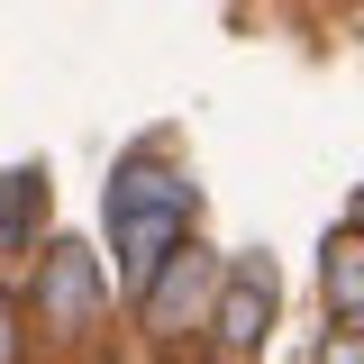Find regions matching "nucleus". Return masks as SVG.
<instances>
[{
	"label": "nucleus",
	"instance_id": "6",
	"mask_svg": "<svg viewBox=\"0 0 364 364\" xmlns=\"http://www.w3.org/2000/svg\"><path fill=\"white\" fill-rule=\"evenodd\" d=\"M318 282H328V310L346 318V328H364V237H328Z\"/></svg>",
	"mask_w": 364,
	"mask_h": 364
},
{
	"label": "nucleus",
	"instance_id": "5",
	"mask_svg": "<svg viewBox=\"0 0 364 364\" xmlns=\"http://www.w3.org/2000/svg\"><path fill=\"white\" fill-rule=\"evenodd\" d=\"M46 219V164H9L0 173V255H18Z\"/></svg>",
	"mask_w": 364,
	"mask_h": 364
},
{
	"label": "nucleus",
	"instance_id": "2",
	"mask_svg": "<svg viewBox=\"0 0 364 364\" xmlns=\"http://www.w3.org/2000/svg\"><path fill=\"white\" fill-rule=\"evenodd\" d=\"M100 301H109L100 255H91L82 237H55L46 264H37V291H28L37 328H46V337H91V328H100Z\"/></svg>",
	"mask_w": 364,
	"mask_h": 364
},
{
	"label": "nucleus",
	"instance_id": "9",
	"mask_svg": "<svg viewBox=\"0 0 364 364\" xmlns=\"http://www.w3.org/2000/svg\"><path fill=\"white\" fill-rule=\"evenodd\" d=\"M355 219H364V210H355Z\"/></svg>",
	"mask_w": 364,
	"mask_h": 364
},
{
	"label": "nucleus",
	"instance_id": "8",
	"mask_svg": "<svg viewBox=\"0 0 364 364\" xmlns=\"http://www.w3.org/2000/svg\"><path fill=\"white\" fill-rule=\"evenodd\" d=\"M0 364H18V310L0 301Z\"/></svg>",
	"mask_w": 364,
	"mask_h": 364
},
{
	"label": "nucleus",
	"instance_id": "7",
	"mask_svg": "<svg viewBox=\"0 0 364 364\" xmlns=\"http://www.w3.org/2000/svg\"><path fill=\"white\" fill-rule=\"evenodd\" d=\"M318 364H364V328H337V337L318 346Z\"/></svg>",
	"mask_w": 364,
	"mask_h": 364
},
{
	"label": "nucleus",
	"instance_id": "3",
	"mask_svg": "<svg viewBox=\"0 0 364 364\" xmlns=\"http://www.w3.org/2000/svg\"><path fill=\"white\" fill-rule=\"evenodd\" d=\"M273 328V264L264 255H237L219 282V310H210V337H219V355H255Z\"/></svg>",
	"mask_w": 364,
	"mask_h": 364
},
{
	"label": "nucleus",
	"instance_id": "4",
	"mask_svg": "<svg viewBox=\"0 0 364 364\" xmlns=\"http://www.w3.org/2000/svg\"><path fill=\"white\" fill-rule=\"evenodd\" d=\"M200 291H210V255L182 237L173 255L155 264V282H146V328H155V337H182L191 310H200Z\"/></svg>",
	"mask_w": 364,
	"mask_h": 364
},
{
	"label": "nucleus",
	"instance_id": "1",
	"mask_svg": "<svg viewBox=\"0 0 364 364\" xmlns=\"http://www.w3.org/2000/svg\"><path fill=\"white\" fill-rule=\"evenodd\" d=\"M109 237H119V282H128V291H146V282H155V264L191 237V182H182L164 155L119 164V182H109Z\"/></svg>",
	"mask_w": 364,
	"mask_h": 364
}]
</instances>
